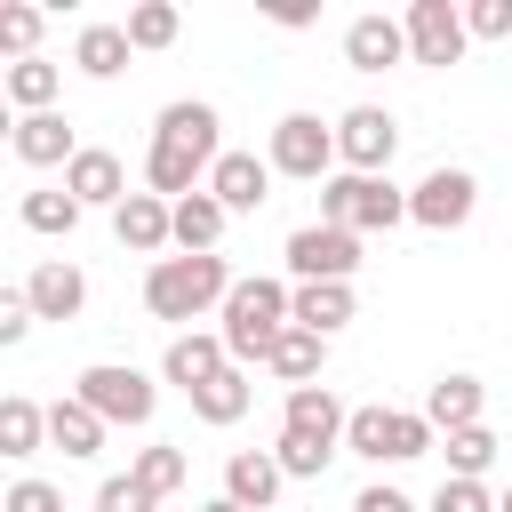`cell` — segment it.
<instances>
[{
  "label": "cell",
  "mask_w": 512,
  "mask_h": 512,
  "mask_svg": "<svg viewBox=\"0 0 512 512\" xmlns=\"http://www.w3.org/2000/svg\"><path fill=\"white\" fill-rule=\"evenodd\" d=\"M200 512H248V504H232V496H216V504H200Z\"/></svg>",
  "instance_id": "obj_42"
},
{
  "label": "cell",
  "mask_w": 512,
  "mask_h": 512,
  "mask_svg": "<svg viewBox=\"0 0 512 512\" xmlns=\"http://www.w3.org/2000/svg\"><path fill=\"white\" fill-rule=\"evenodd\" d=\"M224 224H232V208L200 184V192H184L176 200V248L184 256H216V240H224Z\"/></svg>",
  "instance_id": "obj_19"
},
{
  "label": "cell",
  "mask_w": 512,
  "mask_h": 512,
  "mask_svg": "<svg viewBox=\"0 0 512 512\" xmlns=\"http://www.w3.org/2000/svg\"><path fill=\"white\" fill-rule=\"evenodd\" d=\"M488 464H496V432H488V424L448 432V480H480Z\"/></svg>",
  "instance_id": "obj_31"
},
{
  "label": "cell",
  "mask_w": 512,
  "mask_h": 512,
  "mask_svg": "<svg viewBox=\"0 0 512 512\" xmlns=\"http://www.w3.org/2000/svg\"><path fill=\"white\" fill-rule=\"evenodd\" d=\"M344 448L368 456V464H408V456L432 448V424H424V408H352Z\"/></svg>",
  "instance_id": "obj_5"
},
{
  "label": "cell",
  "mask_w": 512,
  "mask_h": 512,
  "mask_svg": "<svg viewBox=\"0 0 512 512\" xmlns=\"http://www.w3.org/2000/svg\"><path fill=\"white\" fill-rule=\"evenodd\" d=\"M48 96H56V64H40V56H32V64H8V104H16L24 120L48 112Z\"/></svg>",
  "instance_id": "obj_32"
},
{
  "label": "cell",
  "mask_w": 512,
  "mask_h": 512,
  "mask_svg": "<svg viewBox=\"0 0 512 512\" xmlns=\"http://www.w3.org/2000/svg\"><path fill=\"white\" fill-rule=\"evenodd\" d=\"M432 512H496V496H488L480 480H440V496H432Z\"/></svg>",
  "instance_id": "obj_36"
},
{
  "label": "cell",
  "mask_w": 512,
  "mask_h": 512,
  "mask_svg": "<svg viewBox=\"0 0 512 512\" xmlns=\"http://www.w3.org/2000/svg\"><path fill=\"white\" fill-rule=\"evenodd\" d=\"M280 256H288L296 288L304 280H352L360 272V232H344V224H296Z\"/></svg>",
  "instance_id": "obj_7"
},
{
  "label": "cell",
  "mask_w": 512,
  "mask_h": 512,
  "mask_svg": "<svg viewBox=\"0 0 512 512\" xmlns=\"http://www.w3.org/2000/svg\"><path fill=\"white\" fill-rule=\"evenodd\" d=\"M344 424H352V408H344L328 384H296V392H288V408H280V432H288V440H304V448H320V456H336V448H344Z\"/></svg>",
  "instance_id": "obj_9"
},
{
  "label": "cell",
  "mask_w": 512,
  "mask_h": 512,
  "mask_svg": "<svg viewBox=\"0 0 512 512\" xmlns=\"http://www.w3.org/2000/svg\"><path fill=\"white\" fill-rule=\"evenodd\" d=\"M64 192H72L80 208H112V216H120V200H128V176H120V160H112V152H96V144H88V152L64 168Z\"/></svg>",
  "instance_id": "obj_18"
},
{
  "label": "cell",
  "mask_w": 512,
  "mask_h": 512,
  "mask_svg": "<svg viewBox=\"0 0 512 512\" xmlns=\"http://www.w3.org/2000/svg\"><path fill=\"white\" fill-rule=\"evenodd\" d=\"M176 32H184V16H176L168 0H136V8H128V48L152 56V48H176Z\"/></svg>",
  "instance_id": "obj_30"
},
{
  "label": "cell",
  "mask_w": 512,
  "mask_h": 512,
  "mask_svg": "<svg viewBox=\"0 0 512 512\" xmlns=\"http://www.w3.org/2000/svg\"><path fill=\"white\" fill-rule=\"evenodd\" d=\"M0 512H64V496H56L48 480H16V488L0 496Z\"/></svg>",
  "instance_id": "obj_38"
},
{
  "label": "cell",
  "mask_w": 512,
  "mask_h": 512,
  "mask_svg": "<svg viewBox=\"0 0 512 512\" xmlns=\"http://www.w3.org/2000/svg\"><path fill=\"white\" fill-rule=\"evenodd\" d=\"M280 480H288V472H280V456H264V448H240V456L224 464V496L248 504V512H264V504L280 496Z\"/></svg>",
  "instance_id": "obj_21"
},
{
  "label": "cell",
  "mask_w": 512,
  "mask_h": 512,
  "mask_svg": "<svg viewBox=\"0 0 512 512\" xmlns=\"http://www.w3.org/2000/svg\"><path fill=\"white\" fill-rule=\"evenodd\" d=\"M48 440H56L64 456H96V448H104V416H96L88 400H56V408H48Z\"/></svg>",
  "instance_id": "obj_27"
},
{
  "label": "cell",
  "mask_w": 512,
  "mask_h": 512,
  "mask_svg": "<svg viewBox=\"0 0 512 512\" xmlns=\"http://www.w3.org/2000/svg\"><path fill=\"white\" fill-rule=\"evenodd\" d=\"M40 440H48V408H40V400H24V392H16V400H0V456H32Z\"/></svg>",
  "instance_id": "obj_28"
},
{
  "label": "cell",
  "mask_w": 512,
  "mask_h": 512,
  "mask_svg": "<svg viewBox=\"0 0 512 512\" xmlns=\"http://www.w3.org/2000/svg\"><path fill=\"white\" fill-rule=\"evenodd\" d=\"M128 56H136V48H128V24H88V32L72 40V64H80L88 80H112Z\"/></svg>",
  "instance_id": "obj_26"
},
{
  "label": "cell",
  "mask_w": 512,
  "mask_h": 512,
  "mask_svg": "<svg viewBox=\"0 0 512 512\" xmlns=\"http://www.w3.org/2000/svg\"><path fill=\"white\" fill-rule=\"evenodd\" d=\"M320 360H328V336H312V328H296V320H288V336L264 352V368H272L288 392H296V384H320Z\"/></svg>",
  "instance_id": "obj_23"
},
{
  "label": "cell",
  "mask_w": 512,
  "mask_h": 512,
  "mask_svg": "<svg viewBox=\"0 0 512 512\" xmlns=\"http://www.w3.org/2000/svg\"><path fill=\"white\" fill-rule=\"evenodd\" d=\"M96 512H160V496H144L136 480H104L96 488Z\"/></svg>",
  "instance_id": "obj_37"
},
{
  "label": "cell",
  "mask_w": 512,
  "mask_h": 512,
  "mask_svg": "<svg viewBox=\"0 0 512 512\" xmlns=\"http://www.w3.org/2000/svg\"><path fill=\"white\" fill-rule=\"evenodd\" d=\"M264 16H272V24H288V32H296V24H312V8H304V0H272Z\"/></svg>",
  "instance_id": "obj_41"
},
{
  "label": "cell",
  "mask_w": 512,
  "mask_h": 512,
  "mask_svg": "<svg viewBox=\"0 0 512 512\" xmlns=\"http://www.w3.org/2000/svg\"><path fill=\"white\" fill-rule=\"evenodd\" d=\"M464 40H472L464 8H448V0H416V8H408V56H416V64H456Z\"/></svg>",
  "instance_id": "obj_11"
},
{
  "label": "cell",
  "mask_w": 512,
  "mask_h": 512,
  "mask_svg": "<svg viewBox=\"0 0 512 512\" xmlns=\"http://www.w3.org/2000/svg\"><path fill=\"white\" fill-rule=\"evenodd\" d=\"M216 104H200V96H176V104H160V120H152V152H144V184L160 192V200H184V192H200L208 176H216Z\"/></svg>",
  "instance_id": "obj_1"
},
{
  "label": "cell",
  "mask_w": 512,
  "mask_h": 512,
  "mask_svg": "<svg viewBox=\"0 0 512 512\" xmlns=\"http://www.w3.org/2000/svg\"><path fill=\"white\" fill-rule=\"evenodd\" d=\"M464 24H472V40H512V0H472Z\"/></svg>",
  "instance_id": "obj_35"
},
{
  "label": "cell",
  "mask_w": 512,
  "mask_h": 512,
  "mask_svg": "<svg viewBox=\"0 0 512 512\" xmlns=\"http://www.w3.org/2000/svg\"><path fill=\"white\" fill-rule=\"evenodd\" d=\"M224 296H232L224 256H160V264L144 272V312H152V320H200V312L224 304Z\"/></svg>",
  "instance_id": "obj_3"
},
{
  "label": "cell",
  "mask_w": 512,
  "mask_h": 512,
  "mask_svg": "<svg viewBox=\"0 0 512 512\" xmlns=\"http://www.w3.org/2000/svg\"><path fill=\"white\" fill-rule=\"evenodd\" d=\"M352 512H416V504H408L400 488H384V480H376V488H360V496H352Z\"/></svg>",
  "instance_id": "obj_40"
},
{
  "label": "cell",
  "mask_w": 512,
  "mask_h": 512,
  "mask_svg": "<svg viewBox=\"0 0 512 512\" xmlns=\"http://www.w3.org/2000/svg\"><path fill=\"white\" fill-rule=\"evenodd\" d=\"M392 144H400V128H392V112H376V104H352V112L336 120V160H352V176H376V168L392 160Z\"/></svg>",
  "instance_id": "obj_12"
},
{
  "label": "cell",
  "mask_w": 512,
  "mask_h": 512,
  "mask_svg": "<svg viewBox=\"0 0 512 512\" xmlns=\"http://www.w3.org/2000/svg\"><path fill=\"white\" fill-rule=\"evenodd\" d=\"M496 512H512V488H504V496H496Z\"/></svg>",
  "instance_id": "obj_43"
},
{
  "label": "cell",
  "mask_w": 512,
  "mask_h": 512,
  "mask_svg": "<svg viewBox=\"0 0 512 512\" xmlns=\"http://www.w3.org/2000/svg\"><path fill=\"white\" fill-rule=\"evenodd\" d=\"M248 400H256V384H248V368H224L216 384H200V392H192V416L224 432V424H240V416H248Z\"/></svg>",
  "instance_id": "obj_25"
},
{
  "label": "cell",
  "mask_w": 512,
  "mask_h": 512,
  "mask_svg": "<svg viewBox=\"0 0 512 512\" xmlns=\"http://www.w3.org/2000/svg\"><path fill=\"white\" fill-rule=\"evenodd\" d=\"M72 400H88L104 424H144L152 416V376L144 368H120V360H96V368H80Z\"/></svg>",
  "instance_id": "obj_8"
},
{
  "label": "cell",
  "mask_w": 512,
  "mask_h": 512,
  "mask_svg": "<svg viewBox=\"0 0 512 512\" xmlns=\"http://www.w3.org/2000/svg\"><path fill=\"white\" fill-rule=\"evenodd\" d=\"M128 480H136L144 496H160V504H168V496H176V488L192 480V464H184V448H136Z\"/></svg>",
  "instance_id": "obj_29"
},
{
  "label": "cell",
  "mask_w": 512,
  "mask_h": 512,
  "mask_svg": "<svg viewBox=\"0 0 512 512\" xmlns=\"http://www.w3.org/2000/svg\"><path fill=\"white\" fill-rule=\"evenodd\" d=\"M32 320H40V312L24 304V288H8V296H0V344H24V336H32Z\"/></svg>",
  "instance_id": "obj_39"
},
{
  "label": "cell",
  "mask_w": 512,
  "mask_h": 512,
  "mask_svg": "<svg viewBox=\"0 0 512 512\" xmlns=\"http://www.w3.org/2000/svg\"><path fill=\"white\" fill-rule=\"evenodd\" d=\"M424 424H432V432L480 424V376H440V384L424 392Z\"/></svg>",
  "instance_id": "obj_24"
},
{
  "label": "cell",
  "mask_w": 512,
  "mask_h": 512,
  "mask_svg": "<svg viewBox=\"0 0 512 512\" xmlns=\"http://www.w3.org/2000/svg\"><path fill=\"white\" fill-rule=\"evenodd\" d=\"M208 192H216L232 216H248V208H264V200H272V160H256V152H224V160H216V176H208Z\"/></svg>",
  "instance_id": "obj_16"
},
{
  "label": "cell",
  "mask_w": 512,
  "mask_h": 512,
  "mask_svg": "<svg viewBox=\"0 0 512 512\" xmlns=\"http://www.w3.org/2000/svg\"><path fill=\"white\" fill-rule=\"evenodd\" d=\"M472 200H480L472 168H432V176L408 192V224H424V232H456V224L472 216Z\"/></svg>",
  "instance_id": "obj_10"
},
{
  "label": "cell",
  "mask_w": 512,
  "mask_h": 512,
  "mask_svg": "<svg viewBox=\"0 0 512 512\" xmlns=\"http://www.w3.org/2000/svg\"><path fill=\"white\" fill-rule=\"evenodd\" d=\"M352 312H360L352 280H304V288H296V328H312V336H336Z\"/></svg>",
  "instance_id": "obj_20"
},
{
  "label": "cell",
  "mask_w": 512,
  "mask_h": 512,
  "mask_svg": "<svg viewBox=\"0 0 512 512\" xmlns=\"http://www.w3.org/2000/svg\"><path fill=\"white\" fill-rule=\"evenodd\" d=\"M224 368H240V360L224 352V336H200V328H192V336H176V344H168V360H160V376H168V384H184V400H192L200 384H216Z\"/></svg>",
  "instance_id": "obj_14"
},
{
  "label": "cell",
  "mask_w": 512,
  "mask_h": 512,
  "mask_svg": "<svg viewBox=\"0 0 512 512\" xmlns=\"http://www.w3.org/2000/svg\"><path fill=\"white\" fill-rule=\"evenodd\" d=\"M400 56H408V24H392V16H352L344 24V64L352 72H384Z\"/></svg>",
  "instance_id": "obj_15"
},
{
  "label": "cell",
  "mask_w": 512,
  "mask_h": 512,
  "mask_svg": "<svg viewBox=\"0 0 512 512\" xmlns=\"http://www.w3.org/2000/svg\"><path fill=\"white\" fill-rule=\"evenodd\" d=\"M32 40H40V8L8 0V8H0V48H8L16 64H32Z\"/></svg>",
  "instance_id": "obj_34"
},
{
  "label": "cell",
  "mask_w": 512,
  "mask_h": 512,
  "mask_svg": "<svg viewBox=\"0 0 512 512\" xmlns=\"http://www.w3.org/2000/svg\"><path fill=\"white\" fill-rule=\"evenodd\" d=\"M288 320H296V288H280V280H232V296H224V352L248 368V360H264L280 336H288Z\"/></svg>",
  "instance_id": "obj_2"
},
{
  "label": "cell",
  "mask_w": 512,
  "mask_h": 512,
  "mask_svg": "<svg viewBox=\"0 0 512 512\" xmlns=\"http://www.w3.org/2000/svg\"><path fill=\"white\" fill-rule=\"evenodd\" d=\"M24 304H32L40 320H72V312L88 304V280H80V264H64V256L32 264V280H24Z\"/></svg>",
  "instance_id": "obj_17"
},
{
  "label": "cell",
  "mask_w": 512,
  "mask_h": 512,
  "mask_svg": "<svg viewBox=\"0 0 512 512\" xmlns=\"http://www.w3.org/2000/svg\"><path fill=\"white\" fill-rule=\"evenodd\" d=\"M264 160H272V176H304V184H328V168H336V128H320L312 112H288V120L272 128Z\"/></svg>",
  "instance_id": "obj_6"
},
{
  "label": "cell",
  "mask_w": 512,
  "mask_h": 512,
  "mask_svg": "<svg viewBox=\"0 0 512 512\" xmlns=\"http://www.w3.org/2000/svg\"><path fill=\"white\" fill-rule=\"evenodd\" d=\"M8 144H16V160H24V168H56V160L72 168V160H80V152H72V128H64L56 112H32V120H16V136H8Z\"/></svg>",
  "instance_id": "obj_22"
},
{
  "label": "cell",
  "mask_w": 512,
  "mask_h": 512,
  "mask_svg": "<svg viewBox=\"0 0 512 512\" xmlns=\"http://www.w3.org/2000/svg\"><path fill=\"white\" fill-rule=\"evenodd\" d=\"M24 224H32V232H72V224H80V200H72L64 184H56V192H24Z\"/></svg>",
  "instance_id": "obj_33"
},
{
  "label": "cell",
  "mask_w": 512,
  "mask_h": 512,
  "mask_svg": "<svg viewBox=\"0 0 512 512\" xmlns=\"http://www.w3.org/2000/svg\"><path fill=\"white\" fill-rule=\"evenodd\" d=\"M320 224L392 232V224H408V192L384 184V176H328V184H320Z\"/></svg>",
  "instance_id": "obj_4"
},
{
  "label": "cell",
  "mask_w": 512,
  "mask_h": 512,
  "mask_svg": "<svg viewBox=\"0 0 512 512\" xmlns=\"http://www.w3.org/2000/svg\"><path fill=\"white\" fill-rule=\"evenodd\" d=\"M112 232H120V248H136V256H160V248L176 240V200H160V192H128L120 216H112Z\"/></svg>",
  "instance_id": "obj_13"
}]
</instances>
